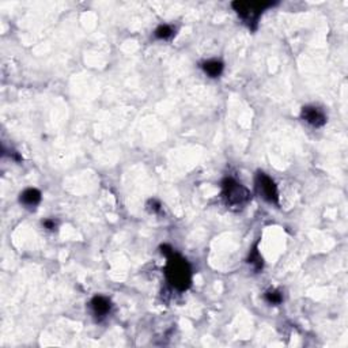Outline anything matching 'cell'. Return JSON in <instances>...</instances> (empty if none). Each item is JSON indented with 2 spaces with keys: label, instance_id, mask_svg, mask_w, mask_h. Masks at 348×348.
<instances>
[{
  "label": "cell",
  "instance_id": "5b68a950",
  "mask_svg": "<svg viewBox=\"0 0 348 348\" xmlns=\"http://www.w3.org/2000/svg\"><path fill=\"white\" fill-rule=\"evenodd\" d=\"M302 118L306 122H309L310 125L316 126V128L322 126L326 122L325 114L316 106H304V108H302Z\"/></svg>",
  "mask_w": 348,
  "mask_h": 348
},
{
  "label": "cell",
  "instance_id": "6da1fadb",
  "mask_svg": "<svg viewBox=\"0 0 348 348\" xmlns=\"http://www.w3.org/2000/svg\"><path fill=\"white\" fill-rule=\"evenodd\" d=\"M162 253L167 257L166 264V279L167 282L179 291H185L189 288L192 283V271L191 266L188 264L185 258L174 253V250L169 245H162Z\"/></svg>",
  "mask_w": 348,
  "mask_h": 348
},
{
  "label": "cell",
  "instance_id": "3957f363",
  "mask_svg": "<svg viewBox=\"0 0 348 348\" xmlns=\"http://www.w3.org/2000/svg\"><path fill=\"white\" fill-rule=\"evenodd\" d=\"M271 6H274L271 2H234L233 9L250 29H254L263 11Z\"/></svg>",
  "mask_w": 348,
  "mask_h": 348
},
{
  "label": "cell",
  "instance_id": "ba28073f",
  "mask_svg": "<svg viewBox=\"0 0 348 348\" xmlns=\"http://www.w3.org/2000/svg\"><path fill=\"white\" fill-rule=\"evenodd\" d=\"M203 70L211 78H216V76H219L223 72V63L218 60L205 61L204 64H203Z\"/></svg>",
  "mask_w": 348,
  "mask_h": 348
},
{
  "label": "cell",
  "instance_id": "277c9868",
  "mask_svg": "<svg viewBox=\"0 0 348 348\" xmlns=\"http://www.w3.org/2000/svg\"><path fill=\"white\" fill-rule=\"evenodd\" d=\"M254 184H256L257 193H258L264 200L268 201V203H272V204H278V188H276V184L274 183V180L271 179V177H268L266 173L258 171V173L256 174Z\"/></svg>",
  "mask_w": 348,
  "mask_h": 348
},
{
  "label": "cell",
  "instance_id": "9c48e42d",
  "mask_svg": "<svg viewBox=\"0 0 348 348\" xmlns=\"http://www.w3.org/2000/svg\"><path fill=\"white\" fill-rule=\"evenodd\" d=\"M249 263L254 267V270L256 271H260L261 268H263V257H261L260 253H258L257 245L254 246L252 253H250V256H249Z\"/></svg>",
  "mask_w": 348,
  "mask_h": 348
},
{
  "label": "cell",
  "instance_id": "8fae6325",
  "mask_svg": "<svg viewBox=\"0 0 348 348\" xmlns=\"http://www.w3.org/2000/svg\"><path fill=\"white\" fill-rule=\"evenodd\" d=\"M282 294L279 291H275V290H271V291L266 292V300L271 304H278L282 302Z\"/></svg>",
  "mask_w": 348,
  "mask_h": 348
},
{
  "label": "cell",
  "instance_id": "52a82bcc",
  "mask_svg": "<svg viewBox=\"0 0 348 348\" xmlns=\"http://www.w3.org/2000/svg\"><path fill=\"white\" fill-rule=\"evenodd\" d=\"M41 201V192L34 188H29L21 193V203L26 207H35Z\"/></svg>",
  "mask_w": 348,
  "mask_h": 348
},
{
  "label": "cell",
  "instance_id": "8992f818",
  "mask_svg": "<svg viewBox=\"0 0 348 348\" xmlns=\"http://www.w3.org/2000/svg\"><path fill=\"white\" fill-rule=\"evenodd\" d=\"M92 308L93 312L96 313V316L104 317V316H106L110 312L112 304H110V300L108 298H105L102 295H97L92 299Z\"/></svg>",
  "mask_w": 348,
  "mask_h": 348
},
{
  "label": "cell",
  "instance_id": "4fadbf2b",
  "mask_svg": "<svg viewBox=\"0 0 348 348\" xmlns=\"http://www.w3.org/2000/svg\"><path fill=\"white\" fill-rule=\"evenodd\" d=\"M44 226L47 227V229H49V230H53V229L56 227V223H55V221L47 219V221H44Z\"/></svg>",
  "mask_w": 348,
  "mask_h": 348
},
{
  "label": "cell",
  "instance_id": "7c38bea8",
  "mask_svg": "<svg viewBox=\"0 0 348 348\" xmlns=\"http://www.w3.org/2000/svg\"><path fill=\"white\" fill-rule=\"evenodd\" d=\"M148 209L152 211V212H158V211L161 209V203L158 200H155V199H152V200H150V203H148Z\"/></svg>",
  "mask_w": 348,
  "mask_h": 348
},
{
  "label": "cell",
  "instance_id": "7a4b0ae2",
  "mask_svg": "<svg viewBox=\"0 0 348 348\" xmlns=\"http://www.w3.org/2000/svg\"><path fill=\"white\" fill-rule=\"evenodd\" d=\"M222 196L226 205L231 208H242L250 200V192L234 179L223 180Z\"/></svg>",
  "mask_w": 348,
  "mask_h": 348
},
{
  "label": "cell",
  "instance_id": "30bf717a",
  "mask_svg": "<svg viewBox=\"0 0 348 348\" xmlns=\"http://www.w3.org/2000/svg\"><path fill=\"white\" fill-rule=\"evenodd\" d=\"M173 35V29L167 25H162L155 30V37L159 39H167Z\"/></svg>",
  "mask_w": 348,
  "mask_h": 348
}]
</instances>
